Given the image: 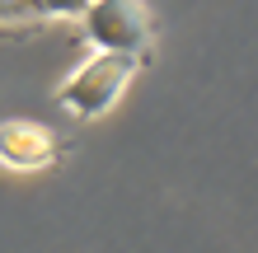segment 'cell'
Segmentation results:
<instances>
[{
  "mask_svg": "<svg viewBox=\"0 0 258 253\" xmlns=\"http://www.w3.org/2000/svg\"><path fill=\"white\" fill-rule=\"evenodd\" d=\"M61 155V141H56L52 127L42 122H0V164L14 169V174H28V169H47L52 159Z\"/></svg>",
  "mask_w": 258,
  "mask_h": 253,
  "instance_id": "3",
  "label": "cell"
},
{
  "mask_svg": "<svg viewBox=\"0 0 258 253\" xmlns=\"http://www.w3.org/2000/svg\"><path fill=\"white\" fill-rule=\"evenodd\" d=\"M89 0H0V24H24V19H75L85 14Z\"/></svg>",
  "mask_w": 258,
  "mask_h": 253,
  "instance_id": "4",
  "label": "cell"
},
{
  "mask_svg": "<svg viewBox=\"0 0 258 253\" xmlns=\"http://www.w3.org/2000/svg\"><path fill=\"white\" fill-rule=\"evenodd\" d=\"M141 56H127V52H94L85 66H75V75L56 89V103H66V113L75 117H103L117 103V94L127 89V80L136 75Z\"/></svg>",
  "mask_w": 258,
  "mask_h": 253,
  "instance_id": "1",
  "label": "cell"
},
{
  "mask_svg": "<svg viewBox=\"0 0 258 253\" xmlns=\"http://www.w3.org/2000/svg\"><path fill=\"white\" fill-rule=\"evenodd\" d=\"M80 19H85V38L94 42V52L146 56L150 47V14L141 0H89Z\"/></svg>",
  "mask_w": 258,
  "mask_h": 253,
  "instance_id": "2",
  "label": "cell"
}]
</instances>
